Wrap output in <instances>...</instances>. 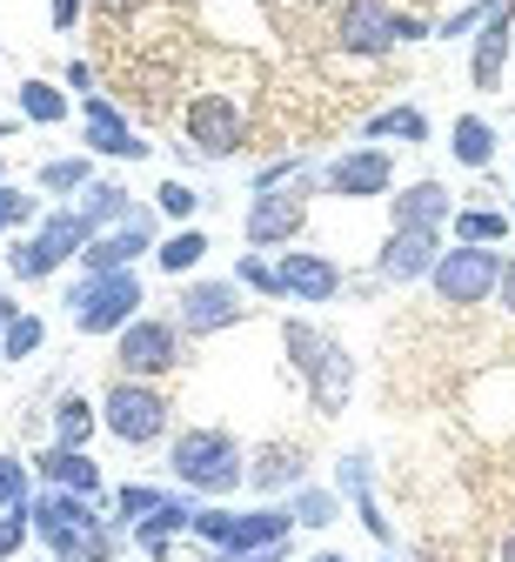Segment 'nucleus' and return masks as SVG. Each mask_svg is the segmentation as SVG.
<instances>
[{
  "mask_svg": "<svg viewBox=\"0 0 515 562\" xmlns=\"http://www.w3.org/2000/svg\"><path fill=\"white\" fill-rule=\"evenodd\" d=\"M502 562H515V536H508V542H502Z\"/></svg>",
  "mask_w": 515,
  "mask_h": 562,
  "instance_id": "49",
  "label": "nucleus"
},
{
  "mask_svg": "<svg viewBox=\"0 0 515 562\" xmlns=\"http://www.w3.org/2000/svg\"><path fill=\"white\" fill-rule=\"evenodd\" d=\"M47 341V328H41V315H14L8 328H0V356H8V362H27L34 356V348Z\"/></svg>",
  "mask_w": 515,
  "mask_h": 562,
  "instance_id": "32",
  "label": "nucleus"
},
{
  "mask_svg": "<svg viewBox=\"0 0 515 562\" xmlns=\"http://www.w3.org/2000/svg\"><path fill=\"white\" fill-rule=\"evenodd\" d=\"M181 529H194V503H188V496H168L155 516H141V522H134V542H141L147 555H168V542H175Z\"/></svg>",
  "mask_w": 515,
  "mask_h": 562,
  "instance_id": "22",
  "label": "nucleus"
},
{
  "mask_svg": "<svg viewBox=\"0 0 515 562\" xmlns=\"http://www.w3.org/2000/svg\"><path fill=\"white\" fill-rule=\"evenodd\" d=\"M495 295H502V315H508V322H515V255H508V261H502V289H495Z\"/></svg>",
  "mask_w": 515,
  "mask_h": 562,
  "instance_id": "44",
  "label": "nucleus"
},
{
  "mask_svg": "<svg viewBox=\"0 0 515 562\" xmlns=\"http://www.w3.org/2000/svg\"><path fill=\"white\" fill-rule=\"evenodd\" d=\"M449 155H456L462 168H489V161H495V127H489L482 114H462V121L449 127Z\"/></svg>",
  "mask_w": 515,
  "mask_h": 562,
  "instance_id": "26",
  "label": "nucleus"
},
{
  "mask_svg": "<svg viewBox=\"0 0 515 562\" xmlns=\"http://www.w3.org/2000/svg\"><path fill=\"white\" fill-rule=\"evenodd\" d=\"M34 469L47 475V488H74V496H88V503L101 496V469L88 462V449H60V442H54Z\"/></svg>",
  "mask_w": 515,
  "mask_h": 562,
  "instance_id": "20",
  "label": "nucleus"
},
{
  "mask_svg": "<svg viewBox=\"0 0 515 562\" xmlns=\"http://www.w3.org/2000/svg\"><path fill=\"white\" fill-rule=\"evenodd\" d=\"M302 475H309V456L294 442H268V449L248 456V482L255 488H302Z\"/></svg>",
  "mask_w": 515,
  "mask_h": 562,
  "instance_id": "21",
  "label": "nucleus"
},
{
  "mask_svg": "<svg viewBox=\"0 0 515 562\" xmlns=\"http://www.w3.org/2000/svg\"><path fill=\"white\" fill-rule=\"evenodd\" d=\"M67 88L88 101V94H94V67H88V60H67Z\"/></svg>",
  "mask_w": 515,
  "mask_h": 562,
  "instance_id": "43",
  "label": "nucleus"
},
{
  "mask_svg": "<svg viewBox=\"0 0 515 562\" xmlns=\"http://www.w3.org/2000/svg\"><path fill=\"white\" fill-rule=\"evenodd\" d=\"M181 134L194 140V155L228 161V155L242 148V140H248L242 101H228V94H194V101H188V114H181Z\"/></svg>",
  "mask_w": 515,
  "mask_h": 562,
  "instance_id": "10",
  "label": "nucleus"
},
{
  "mask_svg": "<svg viewBox=\"0 0 515 562\" xmlns=\"http://www.w3.org/2000/svg\"><path fill=\"white\" fill-rule=\"evenodd\" d=\"M74 215H81V222L101 235V228L134 222V201H127V188H121V181H88V188H81V207H74Z\"/></svg>",
  "mask_w": 515,
  "mask_h": 562,
  "instance_id": "23",
  "label": "nucleus"
},
{
  "mask_svg": "<svg viewBox=\"0 0 515 562\" xmlns=\"http://www.w3.org/2000/svg\"><path fill=\"white\" fill-rule=\"evenodd\" d=\"M422 34H428V27H422L415 14L389 8V0H348L342 21H335V41H342L348 54H389V47L422 41Z\"/></svg>",
  "mask_w": 515,
  "mask_h": 562,
  "instance_id": "8",
  "label": "nucleus"
},
{
  "mask_svg": "<svg viewBox=\"0 0 515 562\" xmlns=\"http://www.w3.org/2000/svg\"><path fill=\"white\" fill-rule=\"evenodd\" d=\"M34 215H41V201H34L27 188H8V181H0V235H21Z\"/></svg>",
  "mask_w": 515,
  "mask_h": 562,
  "instance_id": "34",
  "label": "nucleus"
},
{
  "mask_svg": "<svg viewBox=\"0 0 515 562\" xmlns=\"http://www.w3.org/2000/svg\"><path fill=\"white\" fill-rule=\"evenodd\" d=\"M435 261H441V228H395V235L382 241V255H376L382 281H395V289L435 274Z\"/></svg>",
  "mask_w": 515,
  "mask_h": 562,
  "instance_id": "15",
  "label": "nucleus"
},
{
  "mask_svg": "<svg viewBox=\"0 0 515 562\" xmlns=\"http://www.w3.org/2000/svg\"><path fill=\"white\" fill-rule=\"evenodd\" d=\"M0 328H8V322H0Z\"/></svg>",
  "mask_w": 515,
  "mask_h": 562,
  "instance_id": "51",
  "label": "nucleus"
},
{
  "mask_svg": "<svg viewBox=\"0 0 515 562\" xmlns=\"http://www.w3.org/2000/svg\"><path fill=\"white\" fill-rule=\"evenodd\" d=\"M201 255H208V235H201V228H181V235H168V241L155 248V261H161L168 274H188Z\"/></svg>",
  "mask_w": 515,
  "mask_h": 562,
  "instance_id": "31",
  "label": "nucleus"
},
{
  "mask_svg": "<svg viewBox=\"0 0 515 562\" xmlns=\"http://www.w3.org/2000/svg\"><path fill=\"white\" fill-rule=\"evenodd\" d=\"M27 509H0V562H8V555H21V542H27Z\"/></svg>",
  "mask_w": 515,
  "mask_h": 562,
  "instance_id": "40",
  "label": "nucleus"
},
{
  "mask_svg": "<svg viewBox=\"0 0 515 562\" xmlns=\"http://www.w3.org/2000/svg\"><path fill=\"white\" fill-rule=\"evenodd\" d=\"M235 281H242V289H255V295H281V268H275V261H261V255H242Z\"/></svg>",
  "mask_w": 515,
  "mask_h": 562,
  "instance_id": "37",
  "label": "nucleus"
},
{
  "mask_svg": "<svg viewBox=\"0 0 515 562\" xmlns=\"http://www.w3.org/2000/svg\"><path fill=\"white\" fill-rule=\"evenodd\" d=\"M309 562H348V555H335V549H322V555H309Z\"/></svg>",
  "mask_w": 515,
  "mask_h": 562,
  "instance_id": "48",
  "label": "nucleus"
},
{
  "mask_svg": "<svg viewBox=\"0 0 515 562\" xmlns=\"http://www.w3.org/2000/svg\"><path fill=\"white\" fill-rule=\"evenodd\" d=\"M67 315L81 335H121L134 315H141V274L121 268V274H81L67 289Z\"/></svg>",
  "mask_w": 515,
  "mask_h": 562,
  "instance_id": "4",
  "label": "nucleus"
},
{
  "mask_svg": "<svg viewBox=\"0 0 515 562\" xmlns=\"http://www.w3.org/2000/svg\"><path fill=\"white\" fill-rule=\"evenodd\" d=\"M342 496L355 503V516H361V529H368V536H382V542L395 536V529H389V516L376 509V488H368V456H342Z\"/></svg>",
  "mask_w": 515,
  "mask_h": 562,
  "instance_id": "24",
  "label": "nucleus"
},
{
  "mask_svg": "<svg viewBox=\"0 0 515 562\" xmlns=\"http://www.w3.org/2000/svg\"><path fill=\"white\" fill-rule=\"evenodd\" d=\"M27 462L21 456H0V509H27Z\"/></svg>",
  "mask_w": 515,
  "mask_h": 562,
  "instance_id": "36",
  "label": "nucleus"
},
{
  "mask_svg": "<svg viewBox=\"0 0 515 562\" xmlns=\"http://www.w3.org/2000/svg\"><path fill=\"white\" fill-rule=\"evenodd\" d=\"M14 315H21V308H14V302H8V295H0V322H14Z\"/></svg>",
  "mask_w": 515,
  "mask_h": 562,
  "instance_id": "47",
  "label": "nucleus"
},
{
  "mask_svg": "<svg viewBox=\"0 0 515 562\" xmlns=\"http://www.w3.org/2000/svg\"><path fill=\"white\" fill-rule=\"evenodd\" d=\"M0 140H8V127H0Z\"/></svg>",
  "mask_w": 515,
  "mask_h": 562,
  "instance_id": "50",
  "label": "nucleus"
},
{
  "mask_svg": "<svg viewBox=\"0 0 515 562\" xmlns=\"http://www.w3.org/2000/svg\"><path fill=\"white\" fill-rule=\"evenodd\" d=\"M81 148H88V155H108V161H141L147 140L134 134V121H127L108 94H88V101H81Z\"/></svg>",
  "mask_w": 515,
  "mask_h": 562,
  "instance_id": "12",
  "label": "nucleus"
},
{
  "mask_svg": "<svg viewBox=\"0 0 515 562\" xmlns=\"http://www.w3.org/2000/svg\"><path fill=\"white\" fill-rule=\"evenodd\" d=\"M147 248H155V215H147V207H134V222H121V228H108V235H94V241L81 248V274H121V268H134Z\"/></svg>",
  "mask_w": 515,
  "mask_h": 562,
  "instance_id": "14",
  "label": "nucleus"
},
{
  "mask_svg": "<svg viewBox=\"0 0 515 562\" xmlns=\"http://www.w3.org/2000/svg\"><path fill=\"white\" fill-rule=\"evenodd\" d=\"M101 429H108L114 442H127V449H147V442L168 436V402L147 389V382L121 375V382L101 395Z\"/></svg>",
  "mask_w": 515,
  "mask_h": 562,
  "instance_id": "7",
  "label": "nucleus"
},
{
  "mask_svg": "<svg viewBox=\"0 0 515 562\" xmlns=\"http://www.w3.org/2000/svg\"><path fill=\"white\" fill-rule=\"evenodd\" d=\"M94 422H101V408H94L88 395H60V402H54V442H60V449H88Z\"/></svg>",
  "mask_w": 515,
  "mask_h": 562,
  "instance_id": "25",
  "label": "nucleus"
},
{
  "mask_svg": "<svg viewBox=\"0 0 515 562\" xmlns=\"http://www.w3.org/2000/svg\"><path fill=\"white\" fill-rule=\"evenodd\" d=\"M27 522L34 536L47 542L54 562H114V529L94 516L88 496H74V488H41V496L27 503Z\"/></svg>",
  "mask_w": 515,
  "mask_h": 562,
  "instance_id": "1",
  "label": "nucleus"
},
{
  "mask_svg": "<svg viewBox=\"0 0 515 562\" xmlns=\"http://www.w3.org/2000/svg\"><path fill=\"white\" fill-rule=\"evenodd\" d=\"M21 121L60 127V121H67V94H60L54 81H21Z\"/></svg>",
  "mask_w": 515,
  "mask_h": 562,
  "instance_id": "29",
  "label": "nucleus"
},
{
  "mask_svg": "<svg viewBox=\"0 0 515 562\" xmlns=\"http://www.w3.org/2000/svg\"><path fill=\"white\" fill-rule=\"evenodd\" d=\"M495 8H502V0H475V8H456L449 21H441V41H456V34H475V27H482Z\"/></svg>",
  "mask_w": 515,
  "mask_h": 562,
  "instance_id": "39",
  "label": "nucleus"
},
{
  "mask_svg": "<svg viewBox=\"0 0 515 562\" xmlns=\"http://www.w3.org/2000/svg\"><path fill=\"white\" fill-rule=\"evenodd\" d=\"M34 181H41V194H81V188L94 181V155H88V148H81V155H60V161H47Z\"/></svg>",
  "mask_w": 515,
  "mask_h": 562,
  "instance_id": "28",
  "label": "nucleus"
},
{
  "mask_svg": "<svg viewBox=\"0 0 515 562\" xmlns=\"http://www.w3.org/2000/svg\"><path fill=\"white\" fill-rule=\"evenodd\" d=\"M168 469H175V482L188 488V496H228V488L248 482V456H242V442L228 429H188V436H175Z\"/></svg>",
  "mask_w": 515,
  "mask_h": 562,
  "instance_id": "2",
  "label": "nucleus"
},
{
  "mask_svg": "<svg viewBox=\"0 0 515 562\" xmlns=\"http://www.w3.org/2000/svg\"><path fill=\"white\" fill-rule=\"evenodd\" d=\"M294 529H328L335 522V496H328V488H294Z\"/></svg>",
  "mask_w": 515,
  "mask_h": 562,
  "instance_id": "33",
  "label": "nucleus"
},
{
  "mask_svg": "<svg viewBox=\"0 0 515 562\" xmlns=\"http://www.w3.org/2000/svg\"><path fill=\"white\" fill-rule=\"evenodd\" d=\"M88 241H94V228L74 215V207H54V215H41L34 235H21V241L8 248V274H14V281H47L60 261H74Z\"/></svg>",
  "mask_w": 515,
  "mask_h": 562,
  "instance_id": "5",
  "label": "nucleus"
},
{
  "mask_svg": "<svg viewBox=\"0 0 515 562\" xmlns=\"http://www.w3.org/2000/svg\"><path fill=\"white\" fill-rule=\"evenodd\" d=\"M302 222H309V175L288 181V188H261L242 228H248V248H281V241L302 235Z\"/></svg>",
  "mask_w": 515,
  "mask_h": 562,
  "instance_id": "11",
  "label": "nucleus"
},
{
  "mask_svg": "<svg viewBox=\"0 0 515 562\" xmlns=\"http://www.w3.org/2000/svg\"><path fill=\"white\" fill-rule=\"evenodd\" d=\"M502 235H508V215H502V207H456V241L495 248Z\"/></svg>",
  "mask_w": 515,
  "mask_h": 562,
  "instance_id": "30",
  "label": "nucleus"
},
{
  "mask_svg": "<svg viewBox=\"0 0 515 562\" xmlns=\"http://www.w3.org/2000/svg\"><path fill=\"white\" fill-rule=\"evenodd\" d=\"M47 21H54L60 34H74V27H81V0H54V8H47Z\"/></svg>",
  "mask_w": 515,
  "mask_h": 562,
  "instance_id": "42",
  "label": "nucleus"
},
{
  "mask_svg": "<svg viewBox=\"0 0 515 562\" xmlns=\"http://www.w3.org/2000/svg\"><path fill=\"white\" fill-rule=\"evenodd\" d=\"M221 562H288V542H268V549H248V555H221Z\"/></svg>",
  "mask_w": 515,
  "mask_h": 562,
  "instance_id": "45",
  "label": "nucleus"
},
{
  "mask_svg": "<svg viewBox=\"0 0 515 562\" xmlns=\"http://www.w3.org/2000/svg\"><path fill=\"white\" fill-rule=\"evenodd\" d=\"M435 302H449V308H475L502 289V255L495 248H475V241H456V248H441L435 261Z\"/></svg>",
  "mask_w": 515,
  "mask_h": 562,
  "instance_id": "6",
  "label": "nucleus"
},
{
  "mask_svg": "<svg viewBox=\"0 0 515 562\" xmlns=\"http://www.w3.org/2000/svg\"><path fill=\"white\" fill-rule=\"evenodd\" d=\"M94 8H101L108 21H127V14H141V8H147V0H94Z\"/></svg>",
  "mask_w": 515,
  "mask_h": 562,
  "instance_id": "46",
  "label": "nucleus"
},
{
  "mask_svg": "<svg viewBox=\"0 0 515 562\" xmlns=\"http://www.w3.org/2000/svg\"><path fill=\"white\" fill-rule=\"evenodd\" d=\"M155 201H161V215H175V222H188L194 207H201V194H194L188 181H161V188H155Z\"/></svg>",
  "mask_w": 515,
  "mask_h": 562,
  "instance_id": "38",
  "label": "nucleus"
},
{
  "mask_svg": "<svg viewBox=\"0 0 515 562\" xmlns=\"http://www.w3.org/2000/svg\"><path fill=\"white\" fill-rule=\"evenodd\" d=\"M281 341H288L294 369H302V382H309V402H315L322 415H342L348 395H355V362H348V348H342L335 335L309 328V322H288Z\"/></svg>",
  "mask_w": 515,
  "mask_h": 562,
  "instance_id": "3",
  "label": "nucleus"
},
{
  "mask_svg": "<svg viewBox=\"0 0 515 562\" xmlns=\"http://www.w3.org/2000/svg\"><path fill=\"white\" fill-rule=\"evenodd\" d=\"M328 194H342V201H368V194H389V181H395V161L382 155V148H348V155H335L328 161Z\"/></svg>",
  "mask_w": 515,
  "mask_h": 562,
  "instance_id": "16",
  "label": "nucleus"
},
{
  "mask_svg": "<svg viewBox=\"0 0 515 562\" xmlns=\"http://www.w3.org/2000/svg\"><path fill=\"white\" fill-rule=\"evenodd\" d=\"M181 328L188 335H221V328H235L248 308H242V281H188L181 289Z\"/></svg>",
  "mask_w": 515,
  "mask_h": 562,
  "instance_id": "13",
  "label": "nucleus"
},
{
  "mask_svg": "<svg viewBox=\"0 0 515 562\" xmlns=\"http://www.w3.org/2000/svg\"><path fill=\"white\" fill-rule=\"evenodd\" d=\"M508 41H515V0H502V8L482 21V34H475V60H469V81L482 88V94H495L502 88V67H508Z\"/></svg>",
  "mask_w": 515,
  "mask_h": 562,
  "instance_id": "18",
  "label": "nucleus"
},
{
  "mask_svg": "<svg viewBox=\"0 0 515 562\" xmlns=\"http://www.w3.org/2000/svg\"><path fill=\"white\" fill-rule=\"evenodd\" d=\"M161 503H168V488H147V482H127L121 496H114V509H121V522H127V529H134L141 516H155Z\"/></svg>",
  "mask_w": 515,
  "mask_h": 562,
  "instance_id": "35",
  "label": "nucleus"
},
{
  "mask_svg": "<svg viewBox=\"0 0 515 562\" xmlns=\"http://www.w3.org/2000/svg\"><path fill=\"white\" fill-rule=\"evenodd\" d=\"M275 268H281V295H294V302H335L342 295V268L315 248H288Z\"/></svg>",
  "mask_w": 515,
  "mask_h": 562,
  "instance_id": "17",
  "label": "nucleus"
},
{
  "mask_svg": "<svg viewBox=\"0 0 515 562\" xmlns=\"http://www.w3.org/2000/svg\"><path fill=\"white\" fill-rule=\"evenodd\" d=\"M114 362L134 375V382H155L181 362V322H155V315H134L121 335H114Z\"/></svg>",
  "mask_w": 515,
  "mask_h": 562,
  "instance_id": "9",
  "label": "nucleus"
},
{
  "mask_svg": "<svg viewBox=\"0 0 515 562\" xmlns=\"http://www.w3.org/2000/svg\"><path fill=\"white\" fill-rule=\"evenodd\" d=\"M361 134L368 140H402V148H415V140H428V114L422 108H382V114H368Z\"/></svg>",
  "mask_w": 515,
  "mask_h": 562,
  "instance_id": "27",
  "label": "nucleus"
},
{
  "mask_svg": "<svg viewBox=\"0 0 515 562\" xmlns=\"http://www.w3.org/2000/svg\"><path fill=\"white\" fill-rule=\"evenodd\" d=\"M389 215H395V228H441V222H456V201L441 181H415V188L395 194Z\"/></svg>",
  "mask_w": 515,
  "mask_h": 562,
  "instance_id": "19",
  "label": "nucleus"
},
{
  "mask_svg": "<svg viewBox=\"0 0 515 562\" xmlns=\"http://www.w3.org/2000/svg\"><path fill=\"white\" fill-rule=\"evenodd\" d=\"M302 175H309V168H302V155H281L275 168H261V175H255V194H261V188H288V181H302Z\"/></svg>",
  "mask_w": 515,
  "mask_h": 562,
  "instance_id": "41",
  "label": "nucleus"
}]
</instances>
